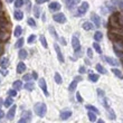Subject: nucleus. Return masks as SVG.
Listing matches in <instances>:
<instances>
[{
  "mask_svg": "<svg viewBox=\"0 0 123 123\" xmlns=\"http://www.w3.org/2000/svg\"><path fill=\"white\" fill-rule=\"evenodd\" d=\"M34 111H35V113L37 114L38 117H45L46 112H47V106H46L45 103L39 102V103L35 104V106H34Z\"/></svg>",
  "mask_w": 123,
  "mask_h": 123,
  "instance_id": "1",
  "label": "nucleus"
},
{
  "mask_svg": "<svg viewBox=\"0 0 123 123\" xmlns=\"http://www.w3.org/2000/svg\"><path fill=\"white\" fill-rule=\"evenodd\" d=\"M109 37H110V38L114 42V45H115V47L117 46V47H119L120 49H123V36L115 35V34L109 32Z\"/></svg>",
  "mask_w": 123,
  "mask_h": 123,
  "instance_id": "2",
  "label": "nucleus"
},
{
  "mask_svg": "<svg viewBox=\"0 0 123 123\" xmlns=\"http://www.w3.org/2000/svg\"><path fill=\"white\" fill-rule=\"evenodd\" d=\"M109 25L113 29H120L121 25H120V19H119V15H117V13L112 15L110 17V19H109Z\"/></svg>",
  "mask_w": 123,
  "mask_h": 123,
  "instance_id": "3",
  "label": "nucleus"
},
{
  "mask_svg": "<svg viewBox=\"0 0 123 123\" xmlns=\"http://www.w3.org/2000/svg\"><path fill=\"white\" fill-rule=\"evenodd\" d=\"M53 19L55 20L56 23H59V24H64L66 23V17H65L64 13H55L54 16H53Z\"/></svg>",
  "mask_w": 123,
  "mask_h": 123,
  "instance_id": "4",
  "label": "nucleus"
},
{
  "mask_svg": "<svg viewBox=\"0 0 123 123\" xmlns=\"http://www.w3.org/2000/svg\"><path fill=\"white\" fill-rule=\"evenodd\" d=\"M88 9V3L87 2H82V5L80 6V8L77 9V13H76V16H82V15H84Z\"/></svg>",
  "mask_w": 123,
  "mask_h": 123,
  "instance_id": "5",
  "label": "nucleus"
},
{
  "mask_svg": "<svg viewBox=\"0 0 123 123\" xmlns=\"http://www.w3.org/2000/svg\"><path fill=\"white\" fill-rule=\"evenodd\" d=\"M72 47H73V49L75 52H77V50L81 49V43H80V40H78V38L76 36L72 37Z\"/></svg>",
  "mask_w": 123,
  "mask_h": 123,
  "instance_id": "6",
  "label": "nucleus"
},
{
  "mask_svg": "<svg viewBox=\"0 0 123 123\" xmlns=\"http://www.w3.org/2000/svg\"><path fill=\"white\" fill-rule=\"evenodd\" d=\"M9 39V32L6 30V28H0V40L1 42H6Z\"/></svg>",
  "mask_w": 123,
  "mask_h": 123,
  "instance_id": "7",
  "label": "nucleus"
},
{
  "mask_svg": "<svg viewBox=\"0 0 123 123\" xmlns=\"http://www.w3.org/2000/svg\"><path fill=\"white\" fill-rule=\"evenodd\" d=\"M39 84V87L42 88V91L44 92V94H45L46 96H48V91H47V85H46V81L44 80V78H40L38 82Z\"/></svg>",
  "mask_w": 123,
  "mask_h": 123,
  "instance_id": "8",
  "label": "nucleus"
},
{
  "mask_svg": "<svg viewBox=\"0 0 123 123\" xmlns=\"http://www.w3.org/2000/svg\"><path fill=\"white\" fill-rule=\"evenodd\" d=\"M16 109H17L16 105H11V107L9 109L8 113H7V119H8V120H12L13 117H15V114H16Z\"/></svg>",
  "mask_w": 123,
  "mask_h": 123,
  "instance_id": "9",
  "label": "nucleus"
},
{
  "mask_svg": "<svg viewBox=\"0 0 123 123\" xmlns=\"http://www.w3.org/2000/svg\"><path fill=\"white\" fill-rule=\"evenodd\" d=\"M82 80V77L81 76H76V77L74 78V81L72 82L71 84H69V87H68V90H69V91H74L75 88H76V86H77V84H78V82L81 81Z\"/></svg>",
  "mask_w": 123,
  "mask_h": 123,
  "instance_id": "10",
  "label": "nucleus"
},
{
  "mask_svg": "<svg viewBox=\"0 0 123 123\" xmlns=\"http://www.w3.org/2000/svg\"><path fill=\"white\" fill-rule=\"evenodd\" d=\"M54 48H55L56 53H57V57H58V61L61 62V63H64V56H63V54H62L61 48H59L58 44H54Z\"/></svg>",
  "mask_w": 123,
  "mask_h": 123,
  "instance_id": "11",
  "label": "nucleus"
},
{
  "mask_svg": "<svg viewBox=\"0 0 123 123\" xmlns=\"http://www.w3.org/2000/svg\"><path fill=\"white\" fill-rule=\"evenodd\" d=\"M64 2H65V5L71 9V8H73V7L76 6L77 3L81 2V0H64Z\"/></svg>",
  "mask_w": 123,
  "mask_h": 123,
  "instance_id": "12",
  "label": "nucleus"
},
{
  "mask_svg": "<svg viewBox=\"0 0 123 123\" xmlns=\"http://www.w3.org/2000/svg\"><path fill=\"white\" fill-rule=\"evenodd\" d=\"M103 59H104L105 62H106L107 64L112 65V66H117V65L119 64V62H117V59L112 58V57H109V56H103Z\"/></svg>",
  "mask_w": 123,
  "mask_h": 123,
  "instance_id": "13",
  "label": "nucleus"
},
{
  "mask_svg": "<svg viewBox=\"0 0 123 123\" xmlns=\"http://www.w3.org/2000/svg\"><path fill=\"white\" fill-rule=\"evenodd\" d=\"M48 8L50 11H58L61 9V5L58 2H52V3H49Z\"/></svg>",
  "mask_w": 123,
  "mask_h": 123,
  "instance_id": "14",
  "label": "nucleus"
},
{
  "mask_svg": "<svg viewBox=\"0 0 123 123\" xmlns=\"http://www.w3.org/2000/svg\"><path fill=\"white\" fill-rule=\"evenodd\" d=\"M72 117V112L71 111H64V112H62L61 113V120L65 121V120H68L69 117Z\"/></svg>",
  "mask_w": 123,
  "mask_h": 123,
  "instance_id": "15",
  "label": "nucleus"
},
{
  "mask_svg": "<svg viewBox=\"0 0 123 123\" xmlns=\"http://www.w3.org/2000/svg\"><path fill=\"white\" fill-rule=\"evenodd\" d=\"M110 3L113 5V8H121V9H123V1H120V0H111Z\"/></svg>",
  "mask_w": 123,
  "mask_h": 123,
  "instance_id": "16",
  "label": "nucleus"
},
{
  "mask_svg": "<svg viewBox=\"0 0 123 123\" xmlns=\"http://www.w3.org/2000/svg\"><path fill=\"white\" fill-rule=\"evenodd\" d=\"M25 71H26V65L24 64L23 62H19L18 65H17V73H18V74H21V73H24Z\"/></svg>",
  "mask_w": 123,
  "mask_h": 123,
  "instance_id": "17",
  "label": "nucleus"
},
{
  "mask_svg": "<svg viewBox=\"0 0 123 123\" xmlns=\"http://www.w3.org/2000/svg\"><path fill=\"white\" fill-rule=\"evenodd\" d=\"M82 27H83V29H85V30H92V29L95 28V26H94L91 21H85Z\"/></svg>",
  "mask_w": 123,
  "mask_h": 123,
  "instance_id": "18",
  "label": "nucleus"
},
{
  "mask_svg": "<svg viewBox=\"0 0 123 123\" xmlns=\"http://www.w3.org/2000/svg\"><path fill=\"white\" fill-rule=\"evenodd\" d=\"M92 20L94 21V26H95V27H100L101 19H100V17L97 16V15L93 13V15H92Z\"/></svg>",
  "mask_w": 123,
  "mask_h": 123,
  "instance_id": "19",
  "label": "nucleus"
},
{
  "mask_svg": "<svg viewBox=\"0 0 123 123\" xmlns=\"http://www.w3.org/2000/svg\"><path fill=\"white\" fill-rule=\"evenodd\" d=\"M12 87H13V90H16V91H19V90H21V88H23V82H21V81L13 82Z\"/></svg>",
  "mask_w": 123,
  "mask_h": 123,
  "instance_id": "20",
  "label": "nucleus"
},
{
  "mask_svg": "<svg viewBox=\"0 0 123 123\" xmlns=\"http://www.w3.org/2000/svg\"><path fill=\"white\" fill-rule=\"evenodd\" d=\"M13 17H15L16 20H21L24 18V13L21 11H19V10H16L15 13H13Z\"/></svg>",
  "mask_w": 123,
  "mask_h": 123,
  "instance_id": "21",
  "label": "nucleus"
},
{
  "mask_svg": "<svg viewBox=\"0 0 123 123\" xmlns=\"http://www.w3.org/2000/svg\"><path fill=\"white\" fill-rule=\"evenodd\" d=\"M112 73H113L117 77L120 78V80H122L123 78V74H122V72H121L120 69H117V68H113V69H112Z\"/></svg>",
  "mask_w": 123,
  "mask_h": 123,
  "instance_id": "22",
  "label": "nucleus"
},
{
  "mask_svg": "<svg viewBox=\"0 0 123 123\" xmlns=\"http://www.w3.org/2000/svg\"><path fill=\"white\" fill-rule=\"evenodd\" d=\"M98 78H100V76L97 74H92L91 73V74L88 75V80L91 82H93V83H96V82L98 81Z\"/></svg>",
  "mask_w": 123,
  "mask_h": 123,
  "instance_id": "23",
  "label": "nucleus"
},
{
  "mask_svg": "<svg viewBox=\"0 0 123 123\" xmlns=\"http://www.w3.org/2000/svg\"><path fill=\"white\" fill-rule=\"evenodd\" d=\"M8 64H9V62H8V58H7V57H2V58L0 59V66L2 68L7 67Z\"/></svg>",
  "mask_w": 123,
  "mask_h": 123,
  "instance_id": "24",
  "label": "nucleus"
},
{
  "mask_svg": "<svg viewBox=\"0 0 123 123\" xmlns=\"http://www.w3.org/2000/svg\"><path fill=\"white\" fill-rule=\"evenodd\" d=\"M21 32H23V28H21V26H17L16 28H15L13 36H16V37H18V38H19V36L21 35Z\"/></svg>",
  "mask_w": 123,
  "mask_h": 123,
  "instance_id": "25",
  "label": "nucleus"
},
{
  "mask_svg": "<svg viewBox=\"0 0 123 123\" xmlns=\"http://www.w3.org/2000/svg\"><path fill=\"white\" fill-rule=\"evenodd\" d=\"M85 107H86L88 111H91V112H94L95 114H98V113H100V111L97 110V109L94 106V105H90V104H87V105H86Z\"/></svg>",
  "mask_w": 123,
  "mask_h": 123,
  "instance_id": "26",
  "label": "nucleus"
},
{
  "mask_svg": "<svg viewBox=\"0 0 123 123\" xmlns=\"http://www.w3.org/2000/svg\"><path fill=\"white\" fill-rule=\"evenodd\" d=\"M96 71L100 73V74H106V69L102 66L101 64H97L96 65Z\"/></svg>",
  "mask_w": 123,
  "mask_h": 123,
  "instance_id": "27",
  "label": "nucleus"
},
{
  "mask_svg": "<svg viewBox=\"0 0 123 123\" xmlns=\"http://www.w3.org/2000/svg\"><path fill=\"white\" fill-rule=\"evenodd\" d=\"M25 88H26L27 91H34V88H35V85H34V83H31V82H27V84L25 85Z\"/></svg>",
  "mask_w": 123,
  "mask_h": 123,
  "instance_id": "28",
  "label": "nucleus"
},
{
  "mask_svg": "<svg viewBox=\"0 0 123 123\" xmlns=\"http://www.w3.org/2000/svg\"><path fill=\"white\" fill-rule=\"evenodd\" d=\"M18 55H19V58L20 59H25L27 56H28V53H27L25 49H20V50H19V54H18Z\"/></svg>",
  "mask_w": 123,
  "mask_h": 123,
  "instance_id": "29",
  "label": "nucleus"
},
{
  "mask_svg": "<svg viewBox=\"0 0 123 123\" xmlns=\"http://www.w3.org/2000/svg\"><path fill=\"white\" fill-rule=\"evenodd\" d=\"M102 38H103V35H102V32L101 31H96L95 34H94V39H95L96 42L102 40Z\"/></svg>",
  "mask_w": 123,
  "mask_h": 123,
  "instance_id": "30",
  "label": "nucleus"
},
{
  "mask_svg": "<svg viewBox=\"0 0 123 123\" xmlns=\"http://www.w3.org/2000/svg\"><path fill=\"white\" fill-rule=\"evenodd\" d=\"M12 103H13L12 97H8V98L5 101V106H6V107H10L11 105H12Z\"/></svg>",
  "mask_w": 123,
  "mask_h": 123,
  "instance_id": "31",
  "label": "nucleus"
},
{
  "mask_svg": "<svg viewBox=\"0 0 123 123\" xmlns=\"http://www.w3.org/2000/svg\"><path fill=\"white\" fill-rule=\"evenodd\" d=\"M24 42H25V40H24V38L23 37H20L19 39H18V40H17V43H16V48H21V47H23V45H24Z\"/></svg>",
  "mask_w": 123,
  "mask_h": 123,
  "instance_id": "32",
  "label": "nucleus"
},
{
  "mask_svg": "<svg viewBox=\"0 0 123 123\" xmlns=\"http://www.w3.org/2000/svg\"><path fill=\"white\" fill-rule=\"evenodd\" d=\"M88 119H90V121L91 122H95L96 121V114L94 113V112H88Z\"/></svg>",
  "mask_w": 123,
  "mask_h": 123,
  "instance_id": "33",
  "label": "nucleus"
},
{
  "mask_svg": "<svg viewBox=\"0 0 123 123\" xmlns=\"http://www.w3.org/2000/svg\"><path fill=\"white\" fill-rule=\"evenodd\" d=\"M54 78H55V82L57 83V84H62V82H63V81H62V76L59 75L58 72H56V73H55V77H54Z\"/></svg>",
  "mask_w": 123,
  "mask_h": 123,
  "instance_id": "34",
  "label": "nucleus"
},
{
  "mask_svg": "<svg viewBox=\"0 0 123 123\" xmlns=\"http://www.w3.org/2000/svg\"><path fill=\"white\" fill-rule=\"evenodd\" d=\"M40 43H42L43 47H45V48H47V47H48V45H47V40H46V38H45V36H44V35L40 36Z\"/></svg>",
  "mask_w": 123,
  "mask_h": 123,
  "instance_id": "35",
  "label": "nucleus"
},
{
  "mask_svg": "<svg viewBox=\"0 0 123 123\" xmlns=\"http://www.w3.org/2000/svg\"><path fill=\"white\" fill-rule=\"evenodd\" d=\"M34 15H35V17H39V15H40V7H38L37 5H36V7H34Z\"/></svg>",
  "mask_w": 123,
  "mask_h": 123,
  "instance_id": "36",
  "label": "nucleus"
},
{
  "mask_svg": "<svg viewBox=\"0 0 123 123\" xmlns=\"http://www.w3.org/2000/svg\"><path fill=\"white\" fill-rule=\"evenodd\" d=\"M49 32L52 34L53 37H55L56 39H58V35H57V32H56V30L53 28V27H49Z\"/></svg>",
  "mask_w": 123,
  "mask_h": 123,
  "instance_id": "37",
  "label": "nucleus"
},
{
  "mask_svg": "<svg viewBox=\"0 0 123 123\" xmlns=\"http://www.w3.org/2000/svg\"><path fill=\"white\" fill-rule=\"evenodd\" d=\"M93 47H94V48H95V50H96V52L98 53V54H102V49H101L100 45H98V44H97L96 42H95V43H94V44H93Z\"/></svg>",
  "mask_w": 123,
  "mask_h": 123,
  "instance_id": "38",
  "label": "nucleus"
},
{
  "mask_svg": "<svg viewBox=\"0 0 123 123\" xmlns=\"http://www.w3.org/2000/svg\"><path fill=\"white\" fill-rule=\"evenodd\" d=\"M27 23H28V25H29L30 27H32V28H35L36 27V23H35V20L32 19V18H28Z\"/></svg>",
  "mask_w": 123,
  "mask_h": 123,
  "instance_id": "39",
  "label": "nucleus"
},
{
  "mask_svg": "<svg viewBox=\"0 0 123 123\" xmlns=\"http://www.w3.org/2000/svg\"><path fill=\"white\" fill-rule=\"evenodd\" d=\"M24 5V0H16L15 1V7L16 8H20Z\"/></svg>",
  "mask_w": 123,
  "mask_h": 123,
  "instance_id": "40",
  "label": "nucleus"
},
{
  "mask_svg": "<svg viewBox=\"0 0 123 123\" xmlns=\"http://www.w3.org/2000/svg\"><path fill=\"white\" fill-rule=\"evenodd\" d=\"M8 94H9V96L15 97L17 95V91L16 90H9V91H8Z\"/></svg>",
  "mask_w": 123,
  "mask_h": 123,
  "instance_id": "41",
  "label": "nucleus"
},
{
  "mask_svg": "<svg viewBox=\"0 0 123 123\" xmlns=\"http://www.w3.org/2000/svg\"><path fill=\"white\" fill-rule=\"evenodd\" d=\"M36 39V35H30L29 37H28V44H31V43H34V40Z\"/></svg>",
  "mask_w": 123,
  "mask_h": 123,
  "instance_id": "42",
  "label": "nucleus"
},
{
  "mask_svg": "<svg viewBox=\"0 0 123 123\" xmlns=\"http://www.w3.org/2000/svg\"><path fill=\"white\" fill-rule=\"evenodd\" d=\"M24 81H26V82H30V80H31V76H30L29 74H25L24 75V77H23Z\"/></svg>",
  "mask_w": 123,
  "mask_h": 123,
  "instance_id": "43",
  "label": "nucleus"
},
{
  "mask_svg": "<svg viewBox=\"0 0 123 123\" xmlns=\"http://www.w3.org/2000/svg\"><path fill=\"white\" fill-rule=\"evenodd\" d=\"M29 119H26V117H21V119H20L19 121H18V122L17 123H29Z\"/></svg>",
  "mask_w": 123,
  "mask_h": 123,
  "instance_id": "44",
  "label": "nucleus"
},
{
  "mask_svg": "<svg viewBox=\"0 0 123 123\" xmlns=\"http://www.w3.org/2000/svg\"><path fill=\"white\" fill-rule=\"evenodd\" d=\"M0 74L2 75V76H6V75L8 74V71H7L6 68H1V69H0Z\"/></svg>",
  "mask_w": 123,
  "mask_h": 123,
  "instance_id": "45",
  "label": "nucleus"
},
{
  "mask_svg": "<svg viewBox=\"0 0 123 123\" xmlns=\"http://www.w3.org/2000/svg\"><path fill=\"white\" fill-rule=\"evenodd\" d=\"M87 55H88V57H93V50H92L91 48H87Z\"/></svg>",
  "mask_w": 123,
  "mask_h": 123,
  "instance_id": "46",
  "label": "nucleus"
},
{
  "mask_svg": "<svg viewBox=\"0 0 123 123\" xmlns=\"http://www.w3.org/2000/svg\"><path fill=\"white\" fill-rule=\"evenodd\" d=\"M48 0H36V5H42L44 2H47Z\"/></svg>",
  "mask_w": 123,
  "mask_h": 123,
  "instance_id": "47",
  "label": "nucleus"
},
{
  "mask_svg": "<svg viewBox=\"0 0 123 123\" xmlns=\"http://www.w3.org/2000/svg\"><path fill=\"white\" fill-rule=\"evenodd\" d=\"M78 72H80L81 74H84L85 72H86V69H85L84 66H81V67H80V71H78Z\"/></svg>",
  "mask_w": 123,
  "mask_h": 123,
  "instance_id": "48",
  "label": "nucleus"
},
{
  "mask_svg": "<svg viewBox=\"0 0 123 123\" xmlns=\"http://www.w3.org/2000/svg\"><path fill=\"white\" fill-rule=\"evenodd\" d=\"M31 76H32V78H34V80H37V78H38V74H37L36 72H32Z\"/></svg>",
  "mask_w": 123,
  "mask_h": 123,
  "instance_id": "49",
  "label": "nucleus"
},
{
  "mask_svg": "<svg viewBox=\"0 0 123 123\" xmlns=\"http://www.w3.org/2000/svg\"><path fill=\"white\" fill-rule=\"evenodd\" d=\"M76 97H77V101H78V102H83V98L81 97V94H80V93L76 94Z\"/></svg>",
  "mask_w": 123,
  "mask_h": 123,
  "instance_id": "50",
  "label": "nucleus"
},
{
  "mask_svg": "<svg viewBox=\"0 0 123 123\" xmlns=\"http://www.w3.org/2000/svg\"><path fill=\"white\" fill-rule=\"evenodd\" d=\"M3 117H5V113H3V112H2V110L0 109V119H2Z\"/></svg>",
  "mask_w": 123,
  "mask_h": 123,
  "instance_id": "51",
  "label": "nucleus"
},
{
  "mask_svg": "<svg viewBox=\"0 0 123 123\" xmlns=\"http://www.w3.org/2000/svg\"><path fill=\"white\" fill-rule=\"evenodd\" d=\"M61 43L63 44V45H66V40H65L64 38H61Z\"/></svg>",
  "mask_w": 123,
  "mask_h": 123,
  "instance_id": "52",
  "label": "nucleus"
},
{
  "mask_svg": "<svg viewBox=\"0 0 123 123\" xmlns=\"http://www.w3.org/2000/svg\"><path fill=\"white\" fill-rule=\"evenodd\" d=\"M96 123H105V122H104V121H103V120H101V119H100V120L97 121V122H96Z\"/></svg>",
  "mask_w": 123,
  "mask_h": 123,
  "instance_id": "53",
  "label": "nucleus"
},
{
  "mask_svg": "<svg viewBox=\"0 0 123 123\" xmlns=\"http://www.w3.org/2000/svg\"><path fill=\"white\" fill-rule=\"evenodd\" d=\"M6 1H7V2H8V3H11V2H13V0H6Z\"/></svg>",
  "mask_w": 123,
  "mask_h": 123,
  "instance_id": "54",
  "label": "nucleus"
},
{
  "mask_svg": "<svg viewBox=\"0 0 123 123\" xmlns=\"http://www.w3.org/2000/svg\"><path fill=\"white\" fill-rule=\"evenodd\" d=\"M1 10H2V6H1V3H0V13H1Z\"/></svg>",
  "mask_w": 123,
  "mask_h": 123,
  "instance_id": "55",
  "label": "nucleus"
},
{
  "mask_svg": "<svg viewBox=\"0 0 123 123\" xmlns=\"http://www.w3.org/2000/svg\"><path fill=\"white\" fill-rule=\"evenodd\" d=\"M0 104H2V100L1 98H0Z\"/></svg>",
  "mask_w": 123,
  "mask_h": 123,
  "instance_id": "56",
  "label": "nucleus"
},
{
  "mask_svg": "<svg viewBox=\"0 0 123 123\" xmlns=\"http://www.w3.org/2000/svg\"><path fill=\"white\" fill-rule=\"evenodd\" d=\"M0 53H1V49H0Z\"/></svg>",
  "mask_w": 123,
  "mask_h": 123,
  "instance_id": "57",
  "label": "nucleus"
}]
</instances>
